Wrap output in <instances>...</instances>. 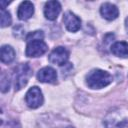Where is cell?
I'll use <instances>...</instances> for the list:
<instances>
[{
  "mask_svg": "<svg viewBox=\"0 0 128 128\" xmlns=\"http://www.w3.org/2000/svg\"><path fill=\"white\" fill-rule=\"evenodd\" d=\"M61 11V5L58 1H48L44 6V15L48 20H55Z\"/></svg>",
  "mask_w": 128,
  "mask_h": 128,
  "instance_id": "ba28073f",
  "label": "cell"
},
{
  "mask_svg": "<svg viewBox=\"0 0 128 128\" xmlns=\"http://www.w3.org/2000/svg\"><path fill=\"white\" fill-rule=\"evenodd\" d=\"M31 75H32V69L28 63H21L17 65L14 69V74H13L15 90L22 89L28 83V80L31 77Z\"/></svg>",
  "mask_w": 128,
  "mask_h": 128,
  "instance_id": "7a4b0ae2",
  "label": "cell"
},
{
  "mask_svg": "<svg viewBox=\"0 0 128 128\" xmlns=\"http://www.w3.org/2000/svg\"><path fill=\"white\" fill-rule=\"evenodd\" d=\"M117 128H128V120H123V121H121V122L118 124Z\"/></svg>",
  "mask_w": 128,
  "mask_h": 128,
  "instance_id": "e0dca14e",
  "label": "cell"
},
{
  "mask_svg": "<svg viewBox=\"0 0 128 128\" xmlns=\"http://www.w3.org/2000/svg\"><path fill=\"white\" fill-rule=\"evenodd\" d=\"M63 22L70 32H76L81 27V20L78 16H76L71 11H67L63 16Z\"/></svg>",
  "mask_w": 128,
  "mask_h": 128,
  "instance_id": "8992f818",
  "label": "cell"
},
{
  "mask_svg": "<svg viewBox=\"0 0 128 128\" xmlns=\"http://www.w3.org/2000/svg\"><path fill=\"white\" fill-rule=\"evenodd\" d=\"M66 128H74V127H72V126H68V127H66Z\"/></svg>",
  "mask_w": 128,
  "mask_h": 128,
  "instance_id": "d6986e66",
  "label": "cell"
},
{
  "mask_svg": "<svg viewBox=\"0 0 128 128\" xmlns=\"http://www.w3.org/2000/svg\"><path fill=\"white\" fill-rule=\"evenodd\" d=\"M1 128H21V126L16 120H10L6 123L1 121Z\"/></svg>",
  "mask_w": 128,
  "mask_h": 128,
  "instance_id": "2e32d148",
  "label": "cell"
},
{
  "mask_svg": "<svg viewBox=\"0 0 128 128\" xmlns=\"http://www.w3.org/2000/svg\"><path fill=\"white\" fill-rule=\"evenodd\" d=\"M25 101H26V104L33 109L41 106L43 103V95L40 88H38L37 86L31 87L26 93Z\"/></svg>",
  "mask_w": 128,
  "mask_h": 128,
  "instance_id": "277c9868",
  "label": "cell"
},
{
  "mask_svg": "<svg viewBox=\"0 0 128 128\" xmlns=\"http://www.w3.org/2000/svg\"><path fill=\"white\" fill-rule=\"evenodd\" d=\"M37 79L43 83H55L57 80V73L52 67H43L38 71Z\"/></svg>",
  "mask_w": 128,
  "mask_h": 128,
  "instance_id": "52a82bcc",
  "label": "cell"
},
{
  "mask_svg": "<svg viewBox=\"0 0 128 128\" xmlns=\"http://www.w3.org/2000/svg\"><path fill=\"white\" fill-rule=\"evenodd\" d=\"M100 13H101L103 18H105L106 20L111 21V20H114L118 17L119 10L114 4L104 3V4H102V6L100 8Z\"/></svg>",
  "mask_w": 128,
  "mask_h": 128,
  "instance_id": "9c48e42d",
  "label": "cell"
},
{
  "mask_svg": "<svg viewBox=\"0 0 128 128\" xmlns=\"http://www.w3.org/2000/svg\"><path fill=\"white\" fill-rule=\"evenodd\" d=\"M125 28H126V31H127V33H128V17H127L126 20H125Z\"/></svg>",
  "mask_w": 128,
  "mask_h": 128,
  "instance_id": "ac0fdd59",
  "label": "cell"
},
{
  "mask_svg": "<svg viewBox=\"0 0 128 128\" xmlns=\"http://www.w3.org/2000/svg\"><path fill=\"white\" fill-rule=\"evenodd\" d=\"M68 58H69V52L65 47L62 46H58L54 48L49 54V61L59 66L65 65Z\"/></svg>",
  "mask_w": 128,
  "mask_h": 128,
  "instance_id": "5b68a950",
  "label": "cell"
},
{
  "mask_svg": "<svg viewBox=\"0 0 128 128\" xmlns=\"http://www.w3.org/2000/svg\"><path fill=\"white\" fill-rule=\"evenodd\" d=\"M112 75L101 69H93L86 76V84L92 89L104 88L112 82Z\"/></svg>",
  "mask_w": 128,
  "mask_h": 128,
  "instance_id": "6da1fadb",
  "label": "cell"
},
{
  "mask_svg": "<svg viewBox=\"0 0 128 128\" xmlns=\"http://www.w3.org/2000/svg\"><path fill=\"white\" fill-rule=\"evenodd\" d=\"M48 47L43 40H31L27 42L25 54L28 57H39L46 53Z\"/></svg>",
  "mask_w": 128,
  "mask_h": 128,
  "instance_id": "3957f363",
  "label": "cell"
},
{
  "mask_svg": "<svg viewBox=\"0 0 128 128\" xmlns=\"http://www.w3.org/2000/svg\"><path fill=\"white\" fill-rule=\"evenodd\" d=\"M12 22V18L11 15L8 11H6L5 9H1V27H7L11 24Z\"/></svg>",
  "mask_w": 128,
  "mask_h": 128,
  "instance_id": "4fadbf2b",
  "label": "cell"
},
{
  "mask_svg": "<svg viewBox=\"0 0 128 128\" xmlns=\"http://www.w3.org/2000/svg\"><path fill=\"white\" fill-rule=\"evenodd\" d=\"M33 13H34V6L32 2L24 1L18 7L17 16L20 20H27L33 15Z\"/></svg>",
  "mask_w": 128,
  "mask_h": 128,
  "instance_id": "30bf717a",
  "label": "cell"
},
{
  "mask_svg": "<svg viewBox=\"0 0 128 128\" xmlns=\"http://www.w3.org/2000/svg\"><path fill=\"white\" fill-rule=\"evenodd\" d=\"M0 86H1V91L3 93L9 91V88H10V80H9V76L5 72H2V74H1Z\"/></svg>",
  "mask_w": 128,
  "mask_h": 128,
  "instance_id": "5bb4252c",
  "label": "cell"
},
{
  "mask_svg": "<svg viewBox=\"0 0 128 128\" xmlns=\"http://www.w3.org/2000/svg\"><path fill=\"white\" fill-rule=\"evenodd\" d=\"M44 38V33L40 30L37 31H33L31 33H29L26 37V41H31V40H43Z\"/></svg>",
  "mask_w": 128,
  "mask_h": 128,
  "instance_id": "9a60e30c",
  "label": "cell"
},
{
  "mask_svg": "<svg viewBox=\"0 0 128 128\" xmlns=\"http://www.w3.org/2000/svg\"><path fill=\"white\" fill-rule=\"evenodd\" d=\"M111 52L118 57L127 58L128 57V43L125 41L115 42L111 46Z\"/></svg>",
  "mask_w": 128,
  "mask_h": 128,
  "instance_id": "8fae6325",
  "label": "cell"
},
{
  "mask_svg": "<svg viewBox=\"0 0 128 128\" xmlns=\"http://www.w3.org/2000/svg\"><path fill=\"white\" fill-rule=\"evenodd\" d=\"M0 57H1V62L2 63L9 64L15 58V51L10 45H3L1 47Z\"/></svg>",
  "mask_w": 128,
  "mask_h": 128,
  "instance_id": "7c38bea8",
  "label": "cell"
}]
</instances>
